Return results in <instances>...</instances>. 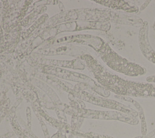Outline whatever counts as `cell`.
I'll list each match as a JSON object with an SVG mask.
<instances>
[{
  "label": "cell",
  "mask_w": 155,
  "mask_h": 138,
  "mask_svg": "<svg viewBox=\"0 0 155 138\" xmlns=\"http://www.w3.org/2000/svg\"><path fill=\"white\" fill-rule=\"evenodd\" d=\"M146 80L147 82L148 83H155V74L154 75H152L150 76H148Z\"/></svg>",
  "instance_id": "cell-7"
},
{
  "label": "cell",
  "mask_w": 155,
  "mask_h": 138,
  "mask_svg": "<svg viewBox=\"0 0 155 138\" xmlns=\"http://www.w3.org/2000/svg\"><path fill=\"white\" fill-rule=\"evenodd\" d=\"M114 97L116 98H119L120 100H125L127 102H131V103H133L134 105V106L136 108V109L137 110L138 115L139 116L140 119L141 120V133H142V136H145L147 134V124H146V122H145V118L143 111L141 106L139 105V103L130 97L115 95Z\"/></svg>",
  "instance_id": "cell-6"
},
{
  "label": "cell",
  "mask_w": 155,
  "mask_h": 138,
  "mask_svg": "<svg viewBox=\"0 0 155 138\" xmlns=\"http://www.w3.org/2000/svg\"><path fill=\"white\" fill-rule=\"evenodd\" d=\"M148 34V22L147 21H143L139 33V47L143 56L150 61L155 64V51L150 44Z\"/></svg>",
  "instance_id": "cell-4"
},
{
  "label": "cell",
  "mask_w": 155,
  "mask_h": 138,
  "mask_svg": "<svg viewBox=\"0 0 155 138\" xmlns=\"http://www.w3.org/2000/svg\"><path fill=\"white\" fill-rule=\"evenodd\" d=\"M100 52L104 63L114 71L131 77L143 75L147 72L144 67L119 55L105 42L101 45Z\"/></svg>",
  "instance_id": "cell-2"
},
{
  "label": "cell",
  "mask_w": 155,
  "mask_h": 138,
  "mask_svg": "<svg viewBox=\"0 0 155 138\" xmlns=\"http://www.w3.org/2000/svg\"><path fill=\"white\" fill-rule=\"evenodd\" d=\"M94 75L98 81L117 95L155 98V83L138 82L124 79L110 72L94 60Z\"/></svg>",
  "instance_id": "cell-1"
},
{
  "label": "cell",
  "mask_w": 155,
  "mask_h": 138,
  "mask_svg": "<svg viewBox=\"0 0 155 138\" xmlns=\"http://www.w3.org/2000/svg\"><path fill=\"white\" fill-rule=\"evenodd\" d=\"M141 137H142V136H137V137H134V138H141Z\"/></svg>",
  "instance_id": "cell-9"
},
{
  "label": "cell",
  "mask_w": 155,
  "mask_h": 138,
  "mask_svg": "<svg viewBox=\"0 0 155 138\" xmlns=\"http://www.w3.org/2000/svg\"><path fill=\"white\" fill-rule=\"evenodd\" d=\"M85 116L88 118L103 119V120H119L132 125H137L139 120L137 117L128 116L124 113L117 111H94L88 110Z\"/></svg>",
  "instance_id": "cell-3"
},
{
  "label": "cell",
  "mask_w": 155,
  "mask_h": 138,
  "mask_svg": "<svg viewBox=\"0 0 155 138\" xmlns=\"http://www.w3.org/2000/svg\"><path fill=\"white\" fill-rule=\"evenodd\" d=\"M100 4L110 8L114 9H121L129 13H136L139 9L137 6L130 4L125 1H96Z\"/></svg>",
  "instance_id": "cell-5"
},
{
  "label": "cell",
  "mask_w": 155,
  "mask_h": 138,
  "mask_svg": "<svg viewBox=\"0 0 155 138\" xmlns=\"http://www.w3.org/2000/svg\"><path fill=\"white\" fill-rule=\"evenodd\" d=\"M154 135H155V129H153V131H151L148 134H146L145 136H142L141 138H151Z\"/></svg>",
  "instance_id": "cell-8"
}]
</instances>
